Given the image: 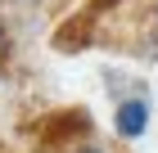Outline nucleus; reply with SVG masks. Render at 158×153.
<instances>
[{"instance_id":"f257e3e1","label":"nucleus","mask_w":158,"mask_h":153,"mask_svg":"<svg viewBox=\"0 0 158 153\" xmlns=\"http://www.w3.org/2000/svg\"><path fill=\"white\" fill-rule=\"evenodd\" d=\"M145 131H149V104L140 95H131V99H122L113 108V135L118 140H140Z\"/></svg>"},{"instance_id":"f03ea898","label":"nucleus","mask_w":158,"mask_h":153,"mask_svg":"<svg viewBox=\"0 0 158 153\" xmlns=\"http://www.w3.org/2000/svg\"><path fill=\"white\" fill-rule=\"evenodd\" d=\"M149 32H154V41H158V5H154V14H149Z\"/></svg>"},{"instance_id":"7ed1b4c3","label":"nucleus","mask_w":158,"mask_h":153,"mask_svg":"<svg viewBox=\"0 0 158 153\" xmlns=\"http://www.w3.org/2000/svg\"><path fill=\"white\" fill-rule=\"evenodd\" d=\"M77 153H104V149H77Z\"/></svg>"},{"instance_id":"20e7f679","label":"nucleus","mask_w":158,"mask_h":153,"mask_svg":"<svg viewBox=\"0 0 158 153\" xmlns=\"http://www.w3.org/2000/svg\"><path fill=\"white\" fill-rule=\"evenodd\" d=\"M27 5H36V0H27Z\"/></svg>"}]
</instances>
